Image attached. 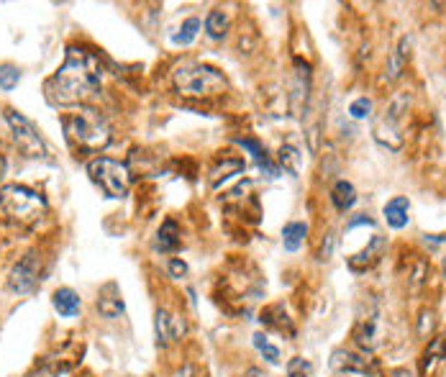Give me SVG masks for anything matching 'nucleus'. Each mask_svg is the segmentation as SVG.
<instances>
[{"mask_svg":"<svg viewBox=\"0 0 446 377\" xmlns=\"http://www.w3.org/2000/svg\"><path fill=\"white\" fill-rule=\"evenodd\" d=\"M100 82H103L100 59L82 46H70L64 64L44 82V95L52 106H77L90 95H95Z\"/></svg>","mask_w":446,"mask_h":377,"instance_id":"1","label":"nucleus"},{"mask_svg":"<svg viewBox=\"0 0 446 377\" xmlns=\"http://www.w3.org/2000/svg\"><path fill=\"white\" fill-rule=\"evenodd\" d=\"M64 136L77 151H100L111 141V129L105 118L93 108H80L62 118Z\"/></svg>","mask_w":446,"mask_h":377,"instance_id":"2","label":"nucleus"},{"mask_svg":"<svg viewBox=\"0 0 446 377\" xmlns=\"http://www.w3.org/2000/svg\"><path fill=\"white\" fill-rule=\"evenodd\" d=\"M172 80H175L177 93L190 98H216L228 90V80L223 77V72L210 64H201V62L177 64Z\"/></svg>","mask_w":446,"mask_h":377,"instance_id":"3","label":"nucleus"},{"mask_svg":"<svg viewBox=\"0 0 446 377\" xmlns=\"http://www.w3.org/2000/svg\"><path fill=\"white\" fill-rule=\"evenodd\" d=\"M0 208L13 223L31 226L46 213V201L26 185H6L0 187Z\"/></svg>","mask_w":446,"mask_h":377,"instance_id":"4","label":"nucleus"},{"mask_svg":"<svg viewBox=\"0 0 446 377\" xmlns=\"http://www.w3.org/2000/svg\"><path fill=\"white\" fill-rule=\"evenodd\" d=\"M88 175L90 180L103 190L108 198H115L121 201L129 195V187H131V172L129 167L115 162L111 157H95L88 162Z\"/></svg>","mask_w":446,"mask_h":377,"instance_id":"5","label":"nucleus"},{"mask_svg":"<svg viewBox=\"0 0 446 377\" xmlns=\"http://www.w3.org/2000/svg\"><path fill=\"white\" fill-rule=\"evenodd\" d=\"M6 121H8L10 131H13V141H16V147L21 149L24 157L49 162V149H46L44 139L39 136V131L34 129V123L28 121L26 116L13 111V108H6Z\"/></svg>","mask_w":446,"mask_h":377,"instance_id":"6","label":"nucleus"},{"mask_svg":"<svg viewBox=\"0 0 446 377\" xmlns=\"http://www.w3.org/2000/svg\"><path fill=\"white\" fill-rule=\"evenodd\" d=\"M408 100L405 98H398L393 106L387 108L385 116L377 121L375 126V139L385 147V149L390 151H398L402 147V134H400V126H398V121H400V108L405 106Z\"/></svg>","mask_w":446,"mask_h":377,"instance_id":"7","label":"nucleus"},{"mask_svg":"<svg viewBox=\"0 0 446 377\" xmlns=\"http://www.w3.org/2000/svg\"><path fill=\"white\" fill-rule=\"evenodd\" d=\"M39 272H41V257L36 252H28L21 262L10 270L8 275V290L10 293H18V295H26L36 288L39 282Z\"/></svg>","mask_w":446,"mask_h":377,"instance_id":"8","label":"nucleus"},{"mask_svg":"<svg viewBox=\"0 0 446 377\" xmlns=\"http://www.w3.org/2000/svg\"><path fill=\"white\" fill-rule=\"evenodd\" d=\"M331 369L336 375H346V377H369L372 375V362L364 360L362 354H354L349 349H336L331 354Z\"/></svg>","mask_w":446,"mask_h":377,"instance_id":"9","label":"nucleus"},{"mask_svg":"<svg viewBox=\"0 0 446 377\" xmlns=\"http://www.w3.org/2000/svg\"><path fill=\"white\" fill-rule=\"evenodd\" d=\"M308 95H310V64L297 57L295 80H292V98H290L292 116H303V111L308 106Z\"/></svg>","mask_w":446,"mask_h":377,"instance_id":"10","label":"nucleus"},{"mask_svg":"<svg viewBox=\"0 0 446 377\" xmlns=\"http://www.w3.org/2000/svg\"><path fill=\"white\" fill-rule=\"evenodd\" d=\"M385 249H387V239L385 237H372L369 244L359 252V255L349 257V267L354 272H367L372 270L382 257H385Z\"/></svg>","mask_w":446,"mask_h":377,"instance_id":"11","label":"nucleus"},{"mask_svg":"<svg viewBox=\"0 0 446 377\" xmlns=\"http://www.w3.org/2000/svg\"><path fill=\"white\" fill-rule=\"evenodd\" d=\"M154 333H157L159 347H167L169 342H175L180 333H185V324H180V318L169 316L167 311L159 308L157 316H154Z\"/></svg>","mask_w":446,"mask_h":377,"instance_id":"12","label":"nucleus"},{"mask_svg":"<svg viewBox=\"0 0 446 377\" xmlns=\"http://www.w3.org/2000/svg\"><path fill=\"white\" fill-rule=\"evenodd\" d=\"M408 213H411V201L405 195H395L393 201H387L385 208H382V216H385L387 226L395 228V231L408 226V221H411Z\"/></svg>","mask_w":446,"mask_h":377,"instance_id":"13","label":"nucleus"},{"mask_svg":"<svg viewBox=\"0 0 446 377\" xmlns=\"http://www.w3.org/2000/svg\"><path fill=\"white\" fill-rule=\"evenodd\" d=\"M123 298H121V290L115 282H108L100 288V295H97V311L100 316L105 318H118L123 313Z\"/></svg>","mask_w":446,"mask_h":377,"instance_id":"14","label":"nucleus"},{"mask_svg":"<svg viewBox=\"0 0 446 377\" xmlns=\"http://www.w3.org/2000/svg\"><path fill=\"white\" fill-rule=\"evenodd\" d=\"M52 306L62 318H72V316H77L80 313L82 300H80V295L72 288H59V290H54Z\"/></svg>","mask_w":446,"mask_h":377,"instance_id":"15","label":"nucleus"},{"mask_svg":"<svg viewBox=\"0 0 446 377\" xmlns=\"http://www.w3.org/2000/svg\"><path fill=\"white\" fill-rule=\"evenodd\" d=\"M244 172V159L239 157H226L223 162H219V165L210 169V187H216L219 190L221 185L226 183V180H231L234 175H241Z\"/></svg>","mask_w":446,"mask_h":377,"instance_id":"16","label":"nucleus"},{"mask_svg":"<svg viewBox=\"0 0 446 377\" xmlns=\"http://www.w3.org/2000/svg\"><path fill=\"white\" fill-rule=\"evenodd\" d=\"M331 203L336 211L346 213L349 208H354V203H357V187H354L349 180H339V183L331 187Z\"/></svg>","mask_w":446,"mask_h":377,"instance_id":"17","label":"nucleus"},{"mask_svg":"<svg viewBox=\"0 0 446 377\" xmlns=\"http://www.w3.org/2000/svg\"><path fill=\"white\" fill-rule=\"evenodd\" d=\"M159 252H175L177 246H180V226H177V221L167 219L157 231V244H154Z\"/></svg>","mask_w":446,"mask_h":377,"instance_id":"18","label":"nucleus"},{"mask_svg":"<svg viewBox=\"0 0 446 377\" xmlns=\"http://www.w3.org/2000/svg\"><path fill=\"white\" fill-rule=\"evenodd\" d=\"M306 237H308V223H303V221H290L282 228V246L288 252H297L300 244L306 241Z\"/></svg>","mask_w":446,"mask_h":377,"instance_id":"19","label":"nucleus"},{"mask_svg":"<svg viewBox=\"0 0 446 377\" xmlns=\"http://www.w3.org/2000/svg\"><path fill=\"white\" fill-rule=\"evenodd\" d=\"M446 357V339L444 336H436V339H431L429 349L423 351V365H420V372L423 375H431L436 365Z\"/></svg>","mask_w":446,"mask_h":377,"instance_id":"20","label":"nucleus"},{"mask_svg":"<svg viewBox=\"0 0 446 377\" xmlns=\"http://www.w3.org/2000/svg\"><path fill=\"white\" fill-rule=\"evenodd\" d=\"M228 16L223 13V10H210L208 13V18H205V31H208V36L210 39H223L226 36V31H228Z\"/></svg>","mask_w":446,"mask_h":377,"instance_id":"21","label":"nucleus"},{"mask_svg":"<svg viewBox=\"0 0 446 377\" xmlns=\"http://www.w3.org/2000/svg\"><path fill=\"white\" fill-rule=\"evenodd\" d=\"M280 167L288 172V175L295 177L297 172H300V162H303V157H300V151L295 149V147H290V144H285L280 149Z\"/></svg>","mask_w":446,"mask_h":377,"instance_id":"22","label":"nucleus"},{"mask_svg":"<svg viewBox=\"0 0 446 377\" xmlns=\"http://www.w3.org/2000/svg\"><path fill=\"white\" fill-rule=\"evenodd\" d=\"M198 31H201V18H187V21H183L180 31L172 36V44L187 46L195 39V36H198Z\"/></svg>","mask_w":446,"mask_h":377,"instance_id":"23","label":"nucleus"},{"mask_svg":"<svg viewBox=\"0 0 446 377\" xmlns=\"http://www.w3.org/2000/svg\"><path fill=\"white\" fill-rule=\"evenodd\" d=\"M354 339H357V344L362 347L364 351H372L375 349V318H367V321H362L357 329V333H354Z\"/></svg>","mask_w":446,"mask_h":377,"instance_id":"24","label":"nucleus"},{"mask_svg":"<svg viewBox=\"0 0 446 377\" xmlns=\"http://www.w3.org/2000/svg\"><path fill=\"white\" fill-rule=\"evenodd\" d=\"M254 347L262 351V357L270 362V365H280V349H277L275 344L267 342L264 333H254Z\"/></svg>","mask_w":446,"mask_h":377,"instance_id":"25","label":"nucleus"},{"mask_svg":"<svg viewBox=\"0 0 446 377\" xmlns=\"http://www.w3.org/2000/svg\"><path fill=\"white\" fill-rule=\"evenodd\" d=\"M18 82H21V70L16 64H0V90L10 93Z\"/></svg>","mask_w":446,"mask_h":377,"instance_id":"26","label":"nucleus"},{"mask_svg":"<svg viewBox=\"0 0 446 377\" xmlns=\"http://www.w3.org/2000/svg\"><path fill=\"white\" fill-rule=\"evenodd\" d=\"M349 116L354 121H364V118H369V116H372V100H369V98H357V100L349 106Z\"/></svg>","mask_w":446,"mask_h":377,"instance_id":"27","label":"nucleus"},{"mask_svg":"<svg viewBox=\"0 0 446 377\" xmlns=\"http://www.w3.org/2000/svg\"><path fill=\"white\" fill-rule=\"evenodd\" d=\"M288 377H310V362L303 357H292L288 362Z\"/></svg>","mask_w":446,"mask_h":377,"instance_id":"28","label":"nucleus"},{"mask_svg":"<svg viewBox=\"0 0 446 377\" xmlns=\"http://www.w3.org/2000/svg\"><path fill=\"white\" fill-rule=\"evenodd\" d=\"M236 144H241L244 149L252 151V157L257 159V165L267 159V151H264V147H262V144H259V141H257V139H236Z\"/></svg>","mask_w":446,"mask_h":377,"instance_id":"29","label":"nucleus"},{"mask_svg":"<svg viewBox=\"0 0 446 377\" xmlns=\"http://www.w3.org/2000/svg\"><path fill=\"white\" fill-rule=\"evenodd\" d=\"M167 272H169V277L180 280V277L187 275V264H185L183 259H169V262H167Z\"/></svg>","mask_w":446,"mask_h":377,"instance_id":"30","label":"nucleus"},{"mask_svg":"<svg viewBox=\"0 0 446 377\" xmlns=\"http://www.w3.org/2000/svg\"><path fill=\"white\" fill-rule=\"evenodd\" d=\"M333 244H336V239H333V234H328V237L324 239V244H321V252H318V259H321V262H326V259H331Z\"/></svg>","mask_w":446,"mask_h":377,"instance_id":"31","label":"nucleus"},{"mask_svg":"<svg viewBox=\"0 0 446 377\" xmlns=\"http://www.w3.org/2000/svg\"><path fill=\"white\" fill-rule=\"evenodd\" d=\"M357 226H375V221L369 219V216H364V213H359V216H354V219L346 223V231H354Z\"/></svg>","mask_w":446,"mask_h":377,"instance_id":"32","label":"nucleus"},{"mask_svg":"<svg viewBox=\"0 0 446 377\" xmlns=\"http://www.w3.org/2000/svg\"><path fill=\"white\" fill-rule=\"evenodd\" d=\"M431 326H434V313H431V311H423V313H420V336H426V329H431Z\"/></svg>","mask_w":446,"mask_h":377,"instance_id":"33","label":"nucleus"},{"mask_svg":"<svg viewBox=\"0 0 446 377\" xmlns=\"http://www.w3.org/2000/svg\"><path fill=\"white\" fill-rule=\"evenodd\" d=\"M244 377H264V372H262L259 367H249V369L244 372Z\"/></svg>","mask_w":446,"mask_h":377,"instance_id":"34","label":"nucleus"},{"mask_svg":"<svg viewBox=\"0 0 446 377\" xmlns=\"http://www.w3.org/2000/svg\"><path fill=\"white\" fill-rule=\"evenodd\" d=\"M390 377H411V372H405V369H398V372H393Z\"/></svg>","mask_w":446,"mask_h":377,"instance_id":"35","label":"nucleus"},{"mask_svg":"<svg viewBox=\"0 0 446 377\" xmlns=\"http://www.w3.org/2000/svg\"><path fill=\"white\" fill-rule=\"evenodd\" d=\"M6 175V157H3V154H0V177Z\"/></svg>","mask_w":446,"mask_h":377,"instance_id":"36","label":"nucleus"},{"mask_svg":"<svg viewBox=\"0 0 446 377\" xmlns=\"http://www.w3.org/2000/svg\"><path fill=\"white\" fill-rule=\"evenodd\" d=\"M444 270H446V259H444Z\"/></svg>","mask_w":446,"mask_h":377,"instance_id":"37","label":"nucleus"}]
</instances>
